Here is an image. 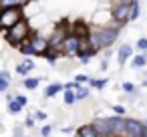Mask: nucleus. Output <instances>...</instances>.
Segmentation results:
<instances>
[{
  "instance_id": "obj_1",
  "label": "nucleus",
  "mask_w": 147,
  "mask_h": 137,
  "mask_svg": "<svg viewBox=\"0 0 147 137\" xmlns=\"http://www.w3.org/2000/svg\"><path fill=\"white\" fill-rule=\"evenodd\" d=\"M119 36V30L115 26H107V28H101L93 34H89V45L95 49V51H101V49H107L111 47Z\"/></svg>"
},
{
  "instance_id": "obj_2",
  "label": "nucleus",
  "mask_w": 147,
  "mask_h": 137,
  "mask_svg": "<svg viewBox=\"0 0 147 137\" xmlns=\"http://www.w3.org/2000/svg\"><path fill=\"white\" fill-rule=\"evenodd\" d=\"M28 36H30V24H28V20H24V18H20L16 24H12V26L6 30V40H8L12 47H18V43L24 40V38H28Z\"/></svg>"
},
{
  "instance_id": "obj_3",
  "label": "nucleus",
  "mask_w": 147,
  "mask_h": 137,
  "mask_svg": "<svg viewBox=\"0 0 147 137\" xmlns=\"http://www.w3.org/2000/svg\"><path fill=\"white\" fill-rule=\"evenodd\" d=\"M20 18H24L20 8H0V28H6L8 30Z\"/></svg>"
},
{
  "instance_id": "obj_4",
  "label": "nucleus",
  "mask_w": 147,
  "mask_h": 137,
  "mask_svg": "<svg viewBox=\"0 0 147 137\" xmlns=\"http://www.w3.org/2000/svg\"><path fill=\"white\" fill-rule=\"evenodd\" d=\"M125 123L127 119L117 115V117H107V125H109V133L111 137H125Z\"/></svg>"
},
{
  "instance_id": "obj_5",
  "label": "nucleus",
  "mask_w": 147,
  "mask_h": 137,
  "mask_svg": "<svg viewBox=\"0 0 147 137\" xmlns=\"http://www.w3.org/2000/svg\"><path fill=\"white\" fill-rule=\"evenodd\" d=\"M28 43H30L34 55H45V51H49V40L45 36H40V34H30Z\"/></svg>"
},
{
  "instance_id": "obj_6",
  "label": "nucleus",
  "mask_w": 147,
  "mask_h": 137,
  "mask_svg": "<svg viewBox=\"0 0 147 137\" xmlns=\"http://www.w3.org/2000/svg\"><path fill=\"white\" fill-rule=\"evenodd\" d=\"M143 129L145 125L137 119H127L125 123V137H141L143 135Z\"/></svg>"
},
{
  "instance_id": "obj_7",
  "label": "nucleus",
  "mask_w": 147,
  "mask_h": 137,
  "mask_svg": "<svg viewBox=\"0 0 147 137\" xmlns=\"http://www.w3.org/2000/svg\"><path fill=\"white\" fill-rule=\"evenodd\" d=\"M61 49H63V53L65 55H77V51H79V36H75V34H67L65 36V40H63V45H61Z\"/></svg>"
},
{
  "instance_id": "obj_8",
  "label": "nucleus",
  "mask_w": 147,
  "mask_h": 137,
  "mask_svg": "<svg viewBox=\"0 0 147 137\" xmlns=\"http://www.w3.org/2000/svg\"><path fill=\"white\" fill-rule=\"evenodd\" d=\"M65 36H67V30H65V22H61L59 26H57V30L53 32V38L49 40V47L51 49H61V45H63V40H65Z\"/></svg>"
},
{
  "instance_id": "obj_9",
  "label": "nucleus",
  "mask_w": 147,
  "mask_h": 137,
  "mask_svg": "<svg viewBox=\"0 0 147 137\" xmlns=\"http://www.w3.org/2000/svg\"><path fill=\"white\" fill-rule=\"evenodd\" d=\"M91 127L95 129V133H97L99 137H111L109 125H107V117H105V119H95V121L91 123Z\"/></svg>"
},
{
  "instance_id": "obj_10",
  "label": "nucleus",
  "mask_w": 147,
  "mask_h": 137,
  "mask_svg": "<svg viewBox=\"0 0 147 137\" xmlns=\"http://www.w3.org/2000/svg\"><path fill=\"white\" fill-rule=\"evenodd\" d=\"M127 16H129V6L127 4H117L113 8V18L121 24V22H127Z\"/></svg>"
},
{
  "instance_id": "obj_11",
  "label": "nucleus",
  "mask_w": 147,
  "mask_h": 137,
  "mask_svg": "<svg viewBox=\"0 0 147 137\" xmlns=\"http://www.w3.org/2000/svg\"><path fill=\"white\" fill-rule=\"evenodd\" d=\"M71 34H75V36H79V38H81V36H89V28H87V24H85L83 20H77Z\"/></svg>"
},
{
  "instance_id": "obj_12",
  "label": "nucleus",
  "mask_w": 147,
  "mask_h": 137,
  "mask_svg": "<svg viewBox=\"0 0 147 137\" xmlns=\"http://www.w3.org/2000/svg\"><path fill=\"white\" fill-rule=\"evenodd\" d=\"M131 55H133V49H131L129 45H123V47L119 49V53H117V61H119V65H125V61H127Z\"/></svg>"
},
{
  "instance_id": "obj_13",
  "label": "nucleus",
  "mask_w": 147,
  "mask_h": 137,
  "mask_svg": "<svg viewBox=\"0 0 147 137\" xmlns=\"http://www.w3.org/2000/svg\"><path fill=\"white\" fill-rule=\"evenodd\" d=\"M32 69H34V63H32L30 59H26V61H22V63H20V65L16 67V73L24 77V75H28V73H30Z\"/></svg>"
},
{
  "instance_id": "obj_14",
  "label": "nucleus",
  "mask_w": 147,
  "mask_h": 137,
  "mask_svg": "<svg viewBox=\"0 0 147 137\" xmlns=\"http://www.w3.org/2000/svg\"><path fill=\"white\" fill-rule=\"evenodd\" d=\"M28 0H0V8H20Z\"/></svg>"
},
{
  "instance_id": "obj_15",
  "label": "nucleus",
  "mask_w": 147,
  "mask_h": 137,
  "mask_svg": "<svg viewBox=\"0 0 147 137\" xmlns=\"http://www.w3.org/2000/svg\"><path fill=\"white\" fill-rule=\"evenodd\" d=\"M93 55H97V51L93 49V47H89V49H81V51H77V57L83 61V63H87Z\"/></svg>"
},
{
  "instance_id": "obj_16",
  "label": "nucleus",
  "mask_w": 147,
  "mask_h": 137,
  "mask_svg": "<svg viewBox=\"0 0 147 137\" xmlns=\"http://www.w3.org/2000/svg\"><path fill=\"white\" fill-rule=\"evenodd\" d=\"M77 133H79V137H99V135L95 133V129H93L91 125H81Z\"/></svg>"
},
{
  "instance_id": "obj_17",
  "label": "nucleus",
  "mask_w": 147,
  "mask_h": 137,
  "mask_svg": "<svg viewBox=\"0 0 147 137\" xmlns=\"http://www.w3.org/2000/svg\"><path fill=\"white\" fill-rule=\"evenodd\" d=\"M63 91V85L61 83H53V85H49L47 87V91H45V95H47V99H51V97H55L57 93H61Z\"/></svg>"
},
{
  "instance_id": "obj_18",
  "label": "nucleus",
  "mask_w": 147,
  "mask_h": 137,
  "mask_svg": "<svg viewBox=\"0 0 147 137\" xmlns=\"http://www.w3.org/2000/svg\"><path fill=\"white\" fill-rule=\"evenodd\" d=\"M18 49H20V53H22V55H26V57H30V55H34V51H32V47H30V43H28V38H24V40H20V43H18Z\"/></svg>"
},
{
  "instance_id": "obj_19",
  "label": "nucleus",
  "mask_w": 147,
  "mask_h": 137,
  "mask_svg": "<svg viewBox=\"0 0 147 137\" xmlns=\"http://www.w3.org/2000/svg\"><path fill=\"white\" fill-rule=\"evenodd\" d=\"M75 99H77V101H85V99H89V89L79 85V87L75 89Z\"/></svg>"
},
{
  "instance_id": "obj_20",
  "label": "nucleus",
  "mask_w": 147,
  "mask_h": 137,
  "mask_svg": "<svg viewBox=\"0 0 147 137\" xmlns=\"http://www.w3.org/2000/svg\"><path fill=\"white\" fill-rule=\"evenodd\" d=\"M20 109H22V105H20L16 99L8 101V111H10V113H14V115H16V113H20Z\"/></svg>"
},
{
  "instance_id": "obj_21",
  "label": "nucleus",
  "mask_w": 147,
  "mask_h": 137,
  "mask_svg": "<svg viewBox=\"0 0 147 137\" xmlns=\"http://www.w3.org/2000/svg\"><path fill=\"white\" fill-rule=\"evenodd\" d=\"M145 65H147V59H145L143 55H137V57H133V67L141 69V67H145Z\"/></svg>"
},
{
  "instance_id": "obj_22",
  "label": "nucleus",
  "mask_w": 147,
  "mask_h": 137,
  "mask_svg": "<svg viewBox=\"0 0 147 137\" xmlns=\"http://www.w3.org/2000/svg\"><path fill=\"white\" fill-rule=\"evenodd\" d=\"M65 103H67V105H75V103H77L75 93H73L71 89H65Z\"/></svg>"
},
{
  "instance_id": "obj_23",
  "label": "nucleus",
  "mask_w": 147,
  "mask_h": 137,
  "mask_svg": "<svg viewBox=\"0 0 147 137\" xmlns=\"http://www.w3.org/2000/svg\"><path fill=\"white\" fill-rule=\"evenodd\" d=\"M22 85H24V89H28V91H34V89L38 87V79H26Z\"/></svg>"
},
{
  "instance_id": "obj_24",
  "label": "nucleus",
  "mask_w": 147,
  "mask_h": 137,
  "mask_svg": "<svg viewBox=\"0 0 147 137\" xmlns=\"http://www.w3.org/2000/svg\"><path fill=\"white\" fill-rule=\"evenodd\" d=\"M89 83H91V87H95V89H103V87L107 85V79H89Z\"/></svg>"
},
{
  "instance_id": "obj_25",
  "label": "nucleus",
  "mask_w": 147,
  "mask_h": 137,
  "mask_svg": "<svg viewBox=\"0 0 147 137\" xmlns=\"http://www.w3.org/2000/svg\"><path fill=\"white\" fill-rule=\"evenodd\" d=\"M45 57H47L49 63H55V61H57V53H55V49L49 47V51H45Z\"/></svg>"
},
{
  "instance_id": "obj_26",
  "label": "nucleus",
  "mask_w": 147,
  "mask_h": 137,
  "mask_svg": "<svg viewBox=\"0 0 147 137\" xmlns=\"http://www.w3.org/2000/svg\"><path fill=\"white\" fill-rule=\"evenodd\" d=\"M137 49L139 51H147V38H139L137 40Z\"/></svg>"
},
{
  "instance_id": "obj_27",
  "label": "nucleus",
  "mask_w": 147,
  "mask_h": 137,
  "mask_svg": "<svg viewBox=\"0 0 147 137\" xmlns=\"http://www.w3.org/2000/svg\"><path fill=\"white\" fill-rule=\"evenodd\" d=\"M75 83H79V85H83V83H89V77H87V75H77Z\"/></svg>"
},
{
  "instance_id": "obj_28",
  "label": "nucleus",
  "mask_w": 147,
  "mask_h": 137,
  "mask_svg": "<svg viewBox=\"0 0 147 137\" xmlns=\"http://www.w3.org/2000/svg\"><path fill=\"white\" fill-rule=\"evenodd\" d=\"M123 91H125V93H135L133 83H123Z\"/></svg>"
},
{
  "instance_id": "obj_29",
  "label": "nucleus",
  "mask_w": 147,
  "mask_h": 137,
  "mask_svg": "<svg viewBox=\"0 0 147 137\" xmlns=\"http://www.w3.org/2000/svg\"><path fill=\"white\" fill-rule=\"evenodd\" d=\"M51 131H53V127H51V125H45V127L40 129V135H42V137H49Z\"/></svg>"
},
{
  "instance_id": "obj_30",
  "label": "nucleus",
  "mask_w": 147,
  "mask_h": 137,
  "mask_svg": "<svg viewBox=\"0 0 147 137\" xmlns=\"http://www.w3.org/2000/svg\"><path fill=\"white\" fill-rule=\"evenodd\" d=\"M0 79L6 81V83H10V73L8 71H0Z\"/></svg>"
},
{
  "instance_id": "obj_31",
  "label": "nucleus",
  "mask_w": 147,
  "mask_h": 137,
  "mask_svg": "<svg viewBox=\"0 0 147 137\" xmlns=\"http://www.w3.org/2000/svg\"><path fill=\"white\" fill-rule=\"evenodd\" d=\"M14 99H16V101H18V103H20L22 107H26V103H28V99H26L24 95H18V97H14Z\"/></svg>"
},
{
  "instance_id": "obj_32",
  "label": "nucleus",
  "mask_w": 147,
  "mask_h": 137,
  "mask_svg": "<svg viewBox=\"0 0 147 137\" xmlns=\"http://www.w3.org/2000/svg\"><path fill=\"white\" fill-rule=\"evenodd\" d=\"M34 117H36L38 121H45V119H47V113H45V111H38V113H34Z\"/></svg>"
},
{
  "instance_id": "obj_33",
  "label": "nucleus",
  "mask_w": 147,
  "mask_h": 137,
  "mask_svg": "<svg viewBox=\"0 0 147 137\" xmlns=\"http://www.w3.org/2000/svg\"><path fill=\"white\" fill-rule=\"evenodd\" d=\"M113 111H115L117 115H123V113H125V109H123L121 105H115V107H113Z\"/></svg>"
},
{
  "instance_id": "obj_34",
  "label": "nucleus",
  "mask_w": 147,
  "mask_h": 137,
  "mask_svg": "<svg viewBox=\"0 0 147 137\" xmlns=\"http://www.w3.org/2000/svg\"><path fill=\"white\" fill-rule=\"evenodd\" d=\"M8 85H10V83H6V81L0 79V91H8Z\"/></svg>"
},
{
  "instance_id": "obj_35",
  "label": "nucleus",
  "mask_w": 147,
  "mask_h": 137,
  "mask_svg": "<svg viewBox=\"0 0 147 137\" xmlns=\"http://www.w3.org/2000/svg\"><path fill=\"white\" fill-rule=\"evenodd\" d=\"M24 125H26V127H32V125H34V117H28V119H26V123H24Z\"/></svg>"
},
{
  "instance_id": "obj_36",
  "label": "nucleus",
  "mask_w": 147,
  "mask_h": 137,
  "mask_svg": "<svg viewBox=\"0 0 147 137\" xmlns=\"http://www.w3.org/2000/svg\"><path fill=\"white\" fill-rule=\"evenodd\" d=\"M131 2H133V0H119V4H127V6H129Z\"/></svg>"
},
{
  "instance_id": "obj_37",
  "label": "nucleus",
  "mask_w": 147,
  "mask_h": 137,
  "mask_svg": "<svg viewBox=\"0 0 147 137\" xmlns=\"http://www.w3.org/2000/svg\"><path fill=\"white\" fill-rule=\"evenodd\" d=\"M141 137H147V127L143 129V135H141Z\"/></svg>"
},
{
  "instance_id": "obj_38",
  "label": "nucleus",
  "mask_w": 147,
  "mask_h": 137,
  "mask_svg": "<svg viewBox=\"0 0 147 137\" xmlns=\"http://www.w3.org/2000/svg\"><path fill=\"white\" fill-rule=\"evenodd\" d=\"M143 125H145V127H147V123H143Z\"/></svg>"
},
{
  "instance_id": "obj_39",
  "label": "nucleus",
  "mask_w": 147,
  "mask_h": 137,
  "mask_svg": "<svg viewBox=\"0 0 147 137\" xmlns=\"http://www.w3.org/2000/svg\"><path fill=\"white\" fill-rule=\"evenodd\" d=\"M145 59H147V55H145Z\"/></svg>"
}]
</instances>
